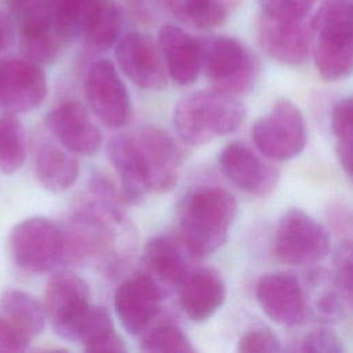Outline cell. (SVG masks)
I'll return each mask as SVG.
<instances>
[{
  "label": "cell",
  "mask_w": 353,
  "mask_h": 353,
  "mask_svg": "<svg viewBox=\"0 0 353 353\" xmlns=\"http://www.w3.org/2000/svg\"><path fill=\"white\" fill-rule=\"evenodd\" d=\"M222 174L252 196L269 194L277 185L279 171L241 142H230L218 153Z\"/></svg>",
  "instance_id": "15"
},
{
  "label": "cell",
  "mask_w": 353,
  "mask_h": 353,
  "mask_svg": "<svg viewBox=\"0 0 353 353\" xmlns=\"http://www.w3.org/2000/svg\"><path fill=\"white\" fill-rule=\"evenodd\" d=\"M225 298V281L212 268L189 270L179 285L181 307L196 323L205 321L214 316L222 307Z\"/></svg>",
  "instance_id": "18"
},
{
  "label": "cell",
  "mask_w": 353,
  "mask_h": 353,
  "mask_svg": "<svg viewBox=\"0 0 353 353\" xmlns=\"http://www.w3.org/2000/svg\"><path fill=\"white\" fill-rule=\"evenodd\" d=\"M105 0H54V23L63 41L83 36Z\"/></svg>",
  "instance_id": "25"
},
{
  "label": "cell",
  "mask_w": 353,
  "mask_h": 353,
  "mask_svg": "<svg viewBox=\"0 0 353 353\" xmlns=\"http://www.w3.org/2000/svg\"><path fill=\"white\" fill-rule=\"evenodd\" d=\"M245 114V106L234 95L211 88L182 98L175 106L172 121L183 142L200 146L236 131Z\"/></svg>",
  "instance_id": "2"
},
{
  "label": "cell",
  "mask_w": 353,
  "mask_h": 353,
  "mask_svg": "<svg viewBox=\"0 0 353 353\" xmlns=\"http://www.w3.org/2000/svg\"><path fill=\"white\" fill-rule=\"evenodd\" d=\"M139 347L149 353H164V352H194L188 336L183 331L174 324H160L149 331L141 334Z\"/></svg>",
  "instance_id": "29"
},
{
  "label": "cell",
  "mask_w": 353,
  "mask_h": 353,
  "mask_svg": "<svg viewBox=\"0 0 353 353\" xmlns=\"http://www.w3.org/2000/svg\"><path fill=\"white\" fill-rule=\"evenodd\" d=\"M32 1H34V0H11V6H12V10H14V12H15V11H18L19 8H22V7L28 6V4H30Z\"/></svg>",
  "instance_id": "36"
},
{
  "label": "cell",
  "mask_w": 353,
  "mask_h": 353,
  "mask_svg": "<svg viewBox=\"0 0 353 353\" xmlns=\"http://www.w3.org/2000/svg\"><path fill=\"white\" fill-rule=\"evenodd\" d=\"M26 156V139L21 121L12 113L0 114V171L12 174Z\"/></svg>",
  "instance_id": "26"
},
{
  "label": "cell",
  "mask_w": 353,
  "mask_h": 353,
  "mask_svg": "<svg viewBox=\"0 0 353 353\" xmlns=\"http://www.w3.org/2000/svg\"><path fill=\"white\" fill-rule=\"evenodd\" d=\"M331 250L327 229L299 208H290L279 219L274 233V254L287 265H312Z\"/></svg>",
  "instance_id": "7"
},
{
  "label": "cell",
  "mask_w": 353,
  "mask_h": 353,
  "mask_svg": "<svg viewBox=\"0 0 353 353\" xmlns=\"http://www.w3.org/2000/svg\"><path fill=\"white\" fill-rule=\"evenodd\" d=\"M352 98L346 97L336 102L331 113V128L336 141L339 164L347 176L352 175Z\"/></svg>",
  "instance_id": "28"
},
{
  "label": "cell",
  "mask_w": 353,
  "mask_h": 353,
  "mask_svg": "<svg viewBox=\"0 0 353 353\" xmlns=\"http://www.w3.org/2000/svg\"><path fill=\"white\" fill-rule=\"evenodd\" d=\"M240 0H165L168 10L183 23L199 29L222 25Z\"/></svg>",
  "instance_id": "23"
},
{
  "label": "cell",
  "mask_w": 353,
  "mask_h": 353,
  "mask_svg": "<svg viewBox=\"0 0 353 353\" xmlns=\"http://www.w3.org/2000/svg\"><path fill=\"white\" fill-rule=\"evenodd\" d=\"M205 74L212 87L230 95L248 94L258 80L259 63L252 51L240 40L215 37L203 54Z\"/></svg>",
  "instance_id": "5"
},
{
  "label": "cell",
  "mask_w": 353,
  "mask_h": 353,
  "mask_svg": "<svg viewBox=\"0 0 353 353\" xmlns=\"http://www.w3.org/2000/svg\"><path fill=\"white\" fill-rule=\"evenodd\" d=\"M30 341L28 335L8 321L0 310V353L23 352Z\"/></svg>",
  "instance_id": "34"
},
{
  "label": "cell",
  "mask_w": 353,
  "mask_h": 353,
  "mask_svg": "<svg viewBox=\"0 0 353 353\" xmlns=\"http://www.w3.org/2000/svg\"><path fill=\"white\" fill-rule=\"evenodd\" d=\"M237 215V201L225 189L201 186L179 204L178 226L192 256L204 258L221 248Z\"/></svg>",
  "instance_id": "1"
},
{
  "label": "cell",
  "mask_w": 353,
  "mask_h": 353,
  "mask_svg": "<svg viewBox=\"0 0 353 353\" xmlns=\"http://www.w3.org/2000/svg\"><path fill=\"white\" fill-rule=\"evenodd\" d=\"M116 59L124 74L143 90H163L167 85L165 68L153 40L139 32L123 36L116 46Z\"/></svg>",
  "instance_id": "16"
},
{
  "label": "cell",
  "mask_w": 353,
  "mask_h": 353,
  "mask_svg": "<svg viewBox=\"0 0 353 353\" xmlns=\"http://www.w3.org/2000/svg\"><path fill=\"white\" fill-rule=\"evenodd\" d=\"M251 138L266 159L284 161L296 157L307 138L302 112L290 99L277 101L269 113L254 123Z\"/></svg>",
  "instance_id": "6"
},
{
  "label": "cell",
  "mask_w": 353,
  "mask_h": 353,
  "mask_svg": "<svg viewBox=\"0 0 353 353\" xmlns=\"http://www.w3.org/2000/svg\"><path fill=\"white\" fill-rule=\"evenodd\" d=\"M312 22L303 19H280L261 15L258 40L262 48L276 61L299 66L306 62L313 43Z\"/></svg>",
  "instance_id": "14"
},
{
  "label": "cell",
  "mask_w": 353,
  "mask_h": 353,
  "mask_svg": "<svg viewBox=\"0 0 353 353\" xmlns=\"http://www.w3.org/2000/svg\"><path fill=\"white\" fill-rule=\"evenodd\" d=\"M142 262L146 274L153 279L157 285L163 284L170 288L179 287L189 272L176 244L164 236H153L146 241Z\"/></svg>",
  "instance_id": "22"
},
{
  "label": "cell",
  "mask_w": 353,
  "mask_h": 353,
  "mask_svg": "<svg viewBox=\"0 0 353 353\" xmlns=\"http://www.w3.org/2000/svg\"><path fill=\"white\" fill-rule=\"evenodd\" d=\"M0 310L12 325L30 339L44 328V307L25 291L15 288L4 290L0 298Z\"/></svg>",
  "instance_id": "24"
},
{
  "label": "cell",
  "mask_w": 353,
  "mask_h": 353,
  "mask_svg": "<svg viewBox=\"0 0 353 353\" xmlns=\"http://www.w3.org/2000/svg\"><path fill=\"white\" fill-rule=\"evenodd\" d=\"M317 0H259L262 14L280 19H303Z\"/></svg>",
  "instance_id": "31"
},
{
  "label": "cell",
  "mask_w": 353,
  "mask_h": 353,
  "mask_svg": "<svg viewBox=\"0 0 353 353\" xmlns=\"http://www.w3.org/2000/svg\"><path fill=\"white\" fill-rule=\"evenodd\" d=\"M84 94L97 119L110 128L124 125L131 113L127 87L108 59L94 62L84 80Z\"/></svg>",
  "instance_id": "9"
},
{
  "label": "cell",
  "mask_w": 353,
  "mask_h": 353,
  "mask_svg": "<svg viewBox=\"0 0 353 353\" xmlns=\"http://www.w3.org/2000/svg\"><path fill=\"white\" fill-rule=\"evenodd\" d=\"M8 251L19 269L47 273L65 262L63 228L44 216L23 219L8 236Z\"/></svg>",
  "instance_id": "4"
},
{
  "label": "cell",
  "mask_w": 353,
  "mask_h": 353,
  "mask_svg": "<svg viewBox=\"0 0 353 353\" xmlns=\"http://www.w3.org/2000/svg\"><path fill=\"white\" fill-rule=\"evenodd\" d=\"M149 179L150 192L171 190L179 178L182 152L174 138L153 125L142 127L132 134Z\"/></svg>",
  "instance_id": "12"
},
{
  "label": "cell",
  "mask_w": 353,
  "mask_h": 353,
  "mask_svg": "<svg viewBox=\"0 0 353 353\" xmlns=\"http://www.w3.org/2000/svg\"><path fill=\"white\" fill-rule=\"evenodd\" d=\"M302 352L314 353H342L345 350L342 339L331 330L319 328L307 332L301 341Z\"/></svg>",
  "instance_id": "33"
},
{
  "label": "cell",
  "mask_w": 353,
  "mask_h": 353,
  "mask_svg": "<svg viewBox=\"0 0 353 353\" xmlns=\"http://www.w3.org/2000/svg\"><path fill=\"white\" fill-rule=\"evenodd\" d=\"M33 167L40 185L55 193L68 190L79 176V163L73 154L51 141L39 143Z\"/></svg>",
  "instance_id": "21"
},
{
  "label": "cell",
  "mask_w": 353,
  "mask_h": 353,
  "mask_svg": "<svg viewBox=\"0 0 353 353\" xmlns=\"http://www.w3.org/2000/svg\"><path fill=\"white\" fill-rule=\"evenodd\" d=\"M352 263H353L352 243L347 239L341 241L334 255V265H335L334 281L350 306H352V291H353Z\"/></svg>",
  "instance_id": "30"
},
{
  "label": "cell",
  "mask_w": 353,
  "mask_h": 353,
  "mask_svg": "<svg viewBox=\"0 0 353 353\" xmlns=\"http://www.w3.org/2000/svg\"><path fill=\"white\" fill-rule=\"evenodd\" d=\"M47 95V80L39 63L26 58L0 59V109L23 113L36 109Z\"/></svg>",
  "instance_id": "11"
},
{
  "label": "cell",
  "mask_w": 353,
  "mask_h": 353,
  "mask_svg": "<svg viewBox=\"0 0 353 353\" xmlns=\"http://www.w3.org/2000/svg\"><path fill=\"white\" fill-rule=\"evenodd\" d=\"M106 152L120 179L124 200L131 204L141 203L150 192V186L134 137L130 134L114 135L108 142Z\"/></svg>",
  "instance_id": "20"
},
{
  "label": "cell",
  "mask_w": 353,
  "mask_h": 353,
  "mask_svg": "<svg viewBox=\"0 0 353 353\" xmlns=\"http://www.w3.org/2000/svg\"><path fill=\"white\" fill-rule=\"evenodd\" d=\"M255 296L263 313L277 324L298 327L309 317L306 291L291 273L262 274L255 287Z\"/></svg>",
  "instance_id": "10"
},
{
  "label": "cell",
  "mask_w": 353,
  "mask_h": 353,
  "mask_svg": "<svg viewBox=\"0 0 353 353\" xmlns=\"http://www.w3.org/2000/svg\"><path fill=\"white\" fill-rule=\"evenodd\" d=\"M46 124L55 139L70 153L94 156L102 142L99 128L77 101H65L46 117Z\"/></svg>",
  "instance_id": "17"
},
{
  "label": "cell",
  "mask_w": 353,
  "mask_h": 353,
  "mask_svg": "<svg viewBox=\"0 0 353 353\" xmlns=\"http://www.w3.org/2000/svg\"><path fill=\"white\" fill-rule=\"evenodd\" d=\"M121 30V15L112 0H105L83 33L85 46L94 51H105L116 43Z\"/></svg>",
  "instance_id": "27"
},
{
  "label": "cell",
  "mask_w": 353,
  "mask_h": 353,
  "mask_svg": "<svg viewBox=\"0 0 353 353\" xmlns=\"http://www.w3.org/2000/svg\"><path fill=\"white\" fill-rule=\"evenodd\" d=\"M237 350L241 353H274L281 352V343L274 332L269 328L259 327L241 335Z\"/></svg>",
  "instance_id": "32"
},
{
  "label": "cell",
  "mask_w": 353,
  "mask_h": 353,
  "mask_svg": "<svg viewBox=\"0 0 353 353\" xmlns=\"http://www.w3.org/2000/svg\"><path fill=\"white\" fill-rule=\"evenodd\" d=\"M90 296L88 284L72 272H58L50 277L43 307L58 336L74 342L79 325L91 306Z\"/></svg>",
  "instance_id": "8"
},
{
  "label": "cell",
  "mask_w": 353,
  "mask_h": 353,
  "mask_svg": "<svg viewBox=\"0 0 353 353\" xmlns=\"http://www.w3.org/2000/svg\"><path fill=\"white\" fill-rule=\"evenodd\" d=\"M163 291L146 273L125 279L116 290L114 314L130 335H141L148 330L161 309Z\"/></svg>",
  "instance_id": "13"
},
{
  "label": "cell",
  "mask_w": 353,
  "mask_h": 353,
  "mask_svg": "<svg viewBox=\"0 0 353 353\" xmlns=\"http://www.w3.org/2000/svg\"><path fill=\"white\" fill-rule=\"evenodd\" d=\"M14 25L11 18L0 10V55L12 44Z\"/></svg>",
  "instance_id": "35"
},
{
  "label": "cell",
  "mask_w": 353,
  "mask_h": 353,
  "mask_svg": "<svg viewBox=\"0 0 353 353\" xmlns=\"http://www.w3.org/2000/svg\"><path fill=\"white\" fill-rule=\"evenodd\" d=\"M159 48L167 72L176 84L188 85L197 80L203 51L190 34L174 25H165L159 32Z\"/></svg>",
  "instance_id": "19"
},
{
  "label": "cell",
  "mask_w": 353,
  "mask_h": 353,
  "mask_svg": "<svg viewBox=\"0 0 353 353\" xmlns=\"http://www.w3.org/2000/svg\"><path fill=\"white\" fill-rule=\"evenodd\" d=\"M316 41L314 65L324 80L347 77L353 68V28L350 0H324L312 19Z\"/></svg>",
  "instance_id": "3"
}]
</instances>
